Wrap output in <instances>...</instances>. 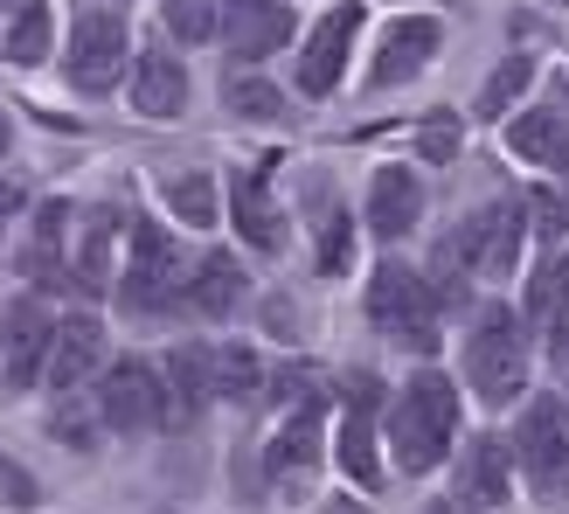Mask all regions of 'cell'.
Here are the masks:
<instances>
[{
  "mask_svg": "<svg viewBox=\"0 0 569 514\" xmlns=\"http://www.w3.org/2000/svg\"><path fill=\"white\" fill-rule=\"evenodd\" d=\"M0 8H8V0H0Z\"/></svg>",
  "mask_w": 569,
  "mask_h": 514,
  "instance_id": "37",
  "label": "cell"
},
{
  "mask_svg": "<svg viewBox=\"0 0 569 514\" xmlns=\"http://www.w3.org/2000/svg\"><path fill=\"white\" fill-rule=\"evenodd\" d=\"M417 154L423 160H451V154H459V126H451V119H423L417 126Z\"/></svg>",
  "mask_w": 569,
  "mask_h": 514,
  "instance_id": "33",
  "label": "cell"
},
{
  "mask_svg": "<svg viewBox=\"0 0 569 514\" xmlns=\"http://www.w3.org/2000/svg\"><path fill=\"white\" fill-rule=\"evenodd\" d=\"M423 216V181L410 167H376V181H368V230L382 244H403Z\"/></svg>",
  "mask_w": 569,
  "mask_h": 514,
  "instance_id": "15",
  "label": "cell"
},
{
  "mask_svg": "<svg viewBox=\"0 0 569 514\" xmlns=\"http://www.w3.org/2000/svg\"><path fill=\"white\" fill-rule=\"evenodd\" d=\"M243 293H250V278H243V265L230 250H209L202 265H194V278H188V299H194V313H209V320H230L243 306Z\"/></svg>",
  "mask_w": 569,
  "mask_h": 514,
  "instance_id": "22",
  "label": "cell"
},
{
  "mask_svg": "<svg viewBox=\"0 0 569 514\" xmlns=\"http://www.w3.org/2000/svg\"><path fill=\"white\" fill-rule=\"evenodd\" d=\"M376 404H382V389L355 376V396H348V417H340V473L355 480V487L376 494L382 487V445H376Z\"/></svg>",
  "mask_w": 569,
  "mask_h": 514,
  "instance_id": "11",
  "label": "cell"
},
{
  "mask_svg": "<svg viewBox=\"0 0 569 514\" xmlns=\"http://www.w3.org/2000/svg\"><path fill=\"white\" fill-rule=\"evenodd\" d=\"M132 105L147 111V119H174V111L188 105V77H181V63L167 49H147L132 63Z\"/></svg>",
  "mask_w": 569,
  "mask_h": 514,
  "instance_id": "21",
  "label": "cell"
},
{
  "mask_svg": "<svg viewBox=\"0 0 569 514\" xmlns=\"http://www.w3.org/2000/svg\"><path fill=\"white\" fill-rule=\"evenodd\" d=\"M451 438H459V383L445 368H417L389 404V459L403 466V480H423L445 466Z\"/></svg>",
  "mask_w": 569,
  "mask_h": 514,
  "instance_id": "1",
  "label": "cell"
},
{
  "mask_svg": "<svg viewBox=\"0 0 569 514\" xmlns=\"http://www.w3.org/2000/svg\"><path fill=\"white\" fill-rule=\"evenodd\" d=\"M556 293L569 299V257H562V265H556Z\"/></svg>",
  "mask_w": 569,
  "mask_h": 514,
  "instance_id": "35",
  "label": "cell"
},
{
  "mask_svg": "<svg viewBox=\"0 0 569 514\" xmlns=\"http://www.w3.org/2000/svg\"><path fill=\"white\" fill-rule=\"evenodd\" d=\"M521 244H528V202H521V195H507V202L466 216L459 230L445 237V257H451V265H466V271H487V278H515Z\"/></svg>",
  "mask_w": 569,
  "mask_h": 514,
  "instance_id": "3",
  "label": "cell"
},
{
  "mask_svg": "<svg viewBox=\"0 0 569 514\" xmlns=\"http://www.w3.org/2000/svg\"><path fill=\"white\" fill-rule=\"evenodd\" d=\"M70 285L77 293H104L111 285V216H83V237H77V257H70Z\"/></svg>",
  "mask_w": 569,
  "mask_h": 514,
  "instance_id": "23",
  "label": "cell"
},
{
  "mask_svg": "<svg viewBox=\"0 0 569 514\" xmlns=\"http://www.w3.org/2000/svg\"><path fill=\"white\" fill-rule=\"evenodd\" d=\"M466 383L487 396V404H515L528 389V348H521V327L507 306H487L479 327L466 340Z\"/></svg>",
  "mask_w": 569,
  "mask_h": 514,
  "instance_id": "4",
  "label": "cell"
},
{
  "mask_svg": "<svg viewBox=\"0 0 569 514\" xmlns=\"http://www.w3.org/2000/svg\"><path fill=\"white\" fill-rule=\"evenodd\" d=\"M528 83H535V63L528 56H507V63L487 77V91H479V119H507V105H515Z\"/></svg>",
  "mask_w": 569,
  "mask_h": 514,
  "instance_id": "28",
  "label": "cell"
},
{
  "mask_svg": "<svg viewBox=\"0 0 569 514\" xmlns=\"http://www.w3.org/2000/svg\"><path fill=\"white\" fill-rule=\"evenodd\" d=\"M320 432H327L320 404H312V396H299V411L271 432V452H264L271 480H306L312 466H320Z\"/></svg>",
  "mask_w": 569,
  "mask_h": 514,
  "instance_id": "17",
  "label": "cell"
},
{
  "mask_svg": "<svg viewBox=\"0 0 569 514\" xmlns=\"http://www.w3.org/2000/svg\"><path fill=\"white\" fill-rule=\"evenodd\" d=\"M209 383H216V396H258V383H264V362H258V348H209Z\"/></svg>",
  "mask_w": 569,
  "mask_h": 514,
  "instance_id": "24",
  "label": "cell"
},
{
  "mask_svg": "<svg viewBox=\"0 0 569 514\" xmlns=\"http://www.w3.org/2000/svg\"><path fill=\"white\" fill-rule=\"evenodd\" d=\"M167 28L181 42H216L222 36V8L216 0H167Z\"/></svg>",
  "mask_w": 569,
  "mask_h": 514,
  "instance_id": "29",
  "label": "cell"
},
{
  "mask_svg": "<svg viewBox=\"0 0 569 514\" xmlns=\"http://www.w3.org/2000/svg\"><path fill=\"white\" fill-rule=\"evenodd\" d=\"M49 56V8L42 0H21L8 21V63H42Z\"/></svg>",
  "mask_w": 569,
  "mask_h": 514,
  "instance_id": "27",
  "label": "cell"
},
{
  "mask_svg": "<svg viewBox=\"0 0 569 514\" xmlns=\"http://www.w3.org/2000/svg\"><path fill=\"white\" fill-rule=\"evenodd\" d=\"M167 209H174L188 230H216V216H222L216 181L209 175H174V181H167Z\"/></svg>",
  "mask_w": 569,
  "mask_h": 514,
  "instance_id": "25",
  "label": "cell"
},
{
  "mask_svg": "<svg viewBox=\"0 0 569 514\" xmlns=\"http://www.w3.org/2000/svg\"><path fill=\"white\" fill-rule=\"evenodd\" d=\"M515 494V466H507V445L500 438H472L466 459H459V494L451 501H472V507H500Z\"/></svg>",
  "mask_w": 569,
  "mask_h": 514,
  "instance_id": "20",
  "label": "cell"
},
{
  "mask_svg": "<svg viewBox=\"0 0 569 514\" xmlns=\"http://www.w3.org/2000/svg\"><path fill=\"white\" fill-rule=\"evenodd\" d=\"M56 257H63V209L49 202V209L36 216V244H28V257H21V265L36 271V278H49V271H56Z\"/></svg>",
  "mask_w": 569,
  "mask_h": 514,
  "instance_id": "30",
  "label": "cell"
},
{
  "mask_svg": "<svg viewBox=\"0 0 569 514\" xmlns=\"http://www.w3.org/2000/svg\"><path fill=\"white\" fill-rule=\"evenodd\" d=\"M8 139H14V132H8V119H0V154H8Z\"/></svg>",
  "mask_w": 569,
  "mask_h": 514,
  "instance_id": "36",
  "label": "cell"
},
{
  "mask_svg": "<svg viewBox=\"0 0 569 514\" xmlns=\"http://www.w3.org/2000/svg\"><path fill=\"white\" fill-rule=\"evenodd\" d=\"M521 202H528V223H535V237H542V244L569 237V202H562L556 188H535V195H521Z\"/></svg>",
  "mask_w": 569,
  "mask_h": 514,
  "instance_id": "31",
  "label": "cell"
},
{
  "mask_svg": "<svg viewBox=\"0 0 569 514\" xmlns=\"http://www.w3.org/2000/svg\"><path fill=\"white\" fill-rule=\"evenodd\" d=\"M104 368V327L91 320V313H70L63 327L49 334V355H42V383H56V389H77V383H91Z\"/></svg>",
  "mask_w": 569,
  "mask_h": 514,
  "instance_id": "12",
  "label": "cell"
},
{
  "mask_svg": "<svg viewBox=\"0 0 569 514\" xmlns=\"http://www.w3.org/2000/svg\"><path fill=\"white\" fill-rule=\"evenodd\" d=\"M167 396H160V368L139 362V355H119L104 368L98 383V424L104 432H147V424H160Z\"/></svg>",
  "mask_w": 569,
  "mask_h": 514,
  "instance_id": "9",
  "label": "cell"
},
{
  "mask_svg": "<svg viewBox=\"0 0 569 514\" xmlns=\"http://www.w3.org/2000/svg\"><path fill=\"white\" fill-rule=\"evenodd\" d=\"M160 396H167L160 424H194V417L209 411L216 383H209V348H202V340H181V348H167V362H160Z\"/></svg>",
  "mask_w": 569,
  "mask_h": 514,
  "instance_id": "14",
  "label": "cell"
},
{
  "mask_svg": "<svg viewBox=\"0 0 569 514\" xmlns=\"http://www.w3.org/2000/svg\"><path fill=\"white\" fill-rule=\"evenodd\" d=\"M312 209H320V271H340V265L355 257V230L333 216V202H327V195H320Z\"/></svg>",
  "mask_w": 569,
  "mask_h": 514,
  "instance_id": "32",
  "label": "cell"
},
{
  "mask_svg": "<svg viewBox=\"0 0 569 514\" xmlns=\"http://www.w3.org/2000/svg\"><path fill=\"white\" fill-rule=\"evenodd\" d=\"M438 42H445L438 14H403V21H389V36H382V49H376V63H368V83H376V91H389V83L417 77V70L438 56Z\"/></svg>",
  "mask_w": 569,
  "mask_h": 514,
  "instance_id": "13",
  "label": "cell"
},
{
  "mask_svg": "<svg viewBox=\"0 0 569 514\" xmlns=\"http://www.w3.org/2000/svg\"><path fill=\"white\" fill-rule=\"evenodd\" d=\"M63 70L83 98H104L111 83L126 77V14L91 8L70 21V49H63Z\"/></svg>",
  "mask_w": 569,
  "mask_h": 514,
  "instance_id": "6",
  "label": "cell"
},
{
  "mask_svg": "<svg viewBox=\"0 0 569 514\" xmlns=\"http://www.w3.org/2000/svg\"><path fill=\"white\" fill-rule=\"evenodd\" d=\"M361 21H368V8H355V0H340V8H327L320 21H312V36H306V49H299V70H292L306 98H333V91H340Z\"/></svg>",
  "mask_w": 569,
  "mask_h": 514,
  "instance_id": "8",
  "label": "cell"
},
{
  "mask_svg": "<svg viewBox=\"0 0 569 514\" xmlns=\"http://www.w3.org/2000/svg\"><path fill=\"white\" fill-rule=\"evenodd\" d=\"M368 313L389 340H403L410 355H438V293L431 278L410 265H382L368 278Z\"/></svg>",
  "mask_w": 569,
  "mask_h": 514,
  "instance_id": "2",
  "label": "cell"
},
{
  "mask_svg": "<svg viewBox=\"0 0 569 514\" xmlns=\"http://www.w3.org/2000/svg\"><path fill=\"white\" fill-rule=\"evenodd\" d=\"M507 154H521L535 167H556V175H569V119L556 105H535L521 111L515 126H507Z\"/></svg>",
  "mask_w": 569,
  "mask_h": 514,
  "instance_id": "19",
  "label": "cell"
},
{
  "mask_svg": "<svg viewBox=\"0 0 569 514\" xmlns=\"http://www.w3.org/2000/svg\"><path fill=\"white\" fill-rule=\"evenodd\" d=\"M515 459L542 501L569 494V404L562 396H528V411L515 424Z\"/></svg>",
  "mask_w": 569,
  "mask_h": 514,
  "instance_id": "5",
  "label": "cell"
},
{
  "mask_svg": "<svg viewBox=\"0 0 569 514\" xmlns=\"http://www.w3.org/2000/svg\"><path fill=\"white\" fill-rule=\"evenodd\" d=\"M222 36H230L237 63H264V56H278L292 42V8H278V0H237L222 14Z\"/></svg>",
  "mask_w": 569,
  "mask_h": 514,
  "instance_id": "16",
  "label": "cell"
},
{
  "mask_svg": "<svg viewBox=\"0 0 569 514\" xmlns=\"http://www.w3.org/2000/svg\"><path fill=\"white\" fill-rule=\"evenodd\" d=\"M222 105L237 111V119H284V91L278 83H264V77H222Z\"/></svg>",
  "mask_w": 569,
  "mask_h": 514,
  "instance_id": "26",
  "label": "cell"
},
{
  "mask_svg": "<svg viewBox=\"0 0 569 514\" xmlns=\"http://www.w3.org/2000/svg\"><path fill=\"white\" fill-rule=\"evenodd\" d=\"M230 216H237V237L250 244V250H284V237H292V216H284L278 202H271V188L258 181V175H243L237 188H230Z\"/></svg>",
  "mask_w": 569,
  "mask_h": 514,
  "instance_id": "18",
  "label": "cell"
},
{
  "mask_svg": "<svg viewBox=\"0 0 569 514\" xmlns=\"http://www.w3.org/2000/svg\"><path fill=\"white\" fill-rule=\"evenodd\" d=\"M49 334H56V320H49L42 299H8V313H0V368H8V389L42 383Z\"/></svg>",
  "mask_w": 569,
  "mask_h": 514,
  "instance_id": "10",
  "label": "cell"
},
{
  "mask_svg": "<svg viewBox=\"0 0 569 514\" xmlns=\"http://www.w3.org/2000/svg\"><path fill=\"white\" fill-rule=\"evenodd\" d=\"M119 293H126V306H132V313H160L167 299L181 293V244L167 237L160 223H132Z\"/></svg>",
  "mask_w": 569,
  "mask_h": 514,
  "instance_id": "7",
  "label": "cell"
},
{
  "mask_svg": "<svg viewBox=\"0 0 569 514\" xmlns=\"http://www.w3.org/2000/svg\"><path fill=\"white\" fill-rule=\"evenodd\" d=\"M14 209H21V188H14V181H0V230H8V216H14Z\"/></svg>",
  "mask_w": 569,
  "mask_h": 514,
  "instance_id": "34",
  "label": "cell"
}]
</instances>
